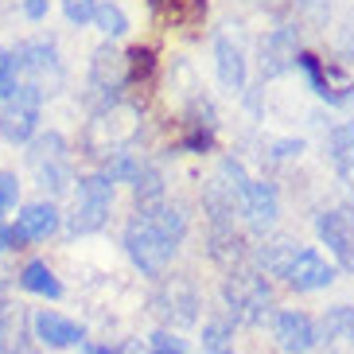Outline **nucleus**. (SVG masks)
I'll return each instance as SVG.
<instances>
[{
  "label": "nucleus",
  "mask_w": 354,
  "mask_h": 354,
  "mask_svg": "<svg viewBox=\"0 0 354 354\" xmlns=\"http://www.w3.org/2000/svg\"><path fill=\"white\" fill-rule=\"evenodd\" d=\"M222 300L234 323H261L272 308V288L257 269H234L222 284Z\"/></svg>",
  "instance_id": "1"
},
{
  "label": "nucleus",
  "mask_w": 354,
  "mask_h": 354,
  "mask_svg": "<svg viewBox=\"0 0 354 354\" xmlns=\"http://www.w3.org/2000/svg\"><path fill=\"white\" fill-rule=\"evenodd\" d=\"M109 210H113V183L94 171V176L78 179V191H74V210H71V230L74 238H86V234H97V230L109 222Z\"/></svg>",
  "instance_id": "2"
},
{
  "label": "nucleus",
  "mask_w": 354,
  "mask_h": 354,
  "mask_svg": "<svg viewBox=\"0 0 354 354\" xmlns=\"http://www.w3.org/2000/svg\"><path fill=\"white\" fill-rule=\"evenodd\" d=\"M176 250H179L176 241H167L164 234H160L156 226H148L140 214L125 226V253L145 277H164L167 261L176 257Z\"/></svg>",
  "instance_id": "3"
},
{
  "label": "nucleus",
  "mask_w": 354,
  "mask_h": 354,
  "mask_svg": "<svg viewBox=\"0 0 354 354\" xmlns=\"http://www.w3.org/2000/svg\"><path fill=\"white\" fill-rule=\"evenodd\" d=\"M28 167L35 171L43 191H66L71 183V145H66L63 133H43L32 140V152H28Z\"/></svg>",
  "instance_id": "4"
},
{
  "label": "nucleus",
  "mask_w": 354,
  "mask_h": 354,
  "mask_svg": "<svg viewBox=\"0 0 354 354\" xmlns=\"http://www.w3.org/2000/svg\"><path fill=\"white\" fill-rule=\"evenodd\" d=\"M129 82V66H125V55L117 47H97L94 59H90V102H94L97 113H109L117 109L121 102V90Z\"/></svg>",
  "instance_id": "5"
},
{
  "label": "nucleus",
  "mask_w": 354,
  "mask_h": 354,
  "mask_svg": "<svg viewBox=\"0 0 354 354\" xmlns=\"http://www.w3.org/2000/svg\"><path fill=\"white\" fill-rule=\"evenodd\" d=\"M152 312H156V319L167 323V327H191V323L198 319V292H195V284L183 281V277L164 281L156 288V296H152Z\"/></svg>",
  "instance_id": "6"
},
{
  "label": "nucleus",
  "mask_w": 354,
  "mask_h": 354,
  "mask_svg": "<svg viewBox=\"0 0 354 354\" xmlns=\"http://www.w3.org/2000/svg\"><path fill=\"white\" fill-rule=\"evenodd\" d=\"M20 71L32 78V90L39 97H47V94H59V86H63V78H66V71H63V63H59V51H55L51 43H28V47H20Z\"/></svg>",
  "instance_id": "7"
},
{
  "label": "nucleus",
  "mask_w": 354,
  "mask_h": 354,
  "mask_svg": "<svg viewBox=\"0 0 354 354\" xmlns=\"http://www.w3.org/2000/svg\"><path fill=\"white\" fill-rule=\"evenodd\" d=\"M39 102L43 97L35 94L32 86H20V90L4 102V109H0V136H4L8 145H24V140L35 136V125H39Z\"/></svg>",
  "instance_id": "8"
},
{
  "label": "nucleus",
  "mask_w": 354,
  "mask_h": 354,
  "mask_svg": "<svg viewBox=\"0 0 354 354\" xmlns=\"http://www.w3.org/2000/svg\"><path fill=\"white\" fill-rule=\"evenodd\" d=\"M300 28L296 24H281L272 28L265 39H261V78H281L296 66V55H300Z\"/></svg>",
  "instance_id": "9"
},
{
  "label": "nucleus",
  "mask_w": 354,
  "mask_h": 354,
  "mask_svg": "<svg viewBox=\"0 0 354 354\" xmlns=\"http://www.w3.org/2000/svg\"><path fill=\"white\" fill-rule=\"evenodd\" d=\"M281 277L296 292H319L335 281V265H327L315 250H292V257H288Z\"/></svg>",
  "instance_id": "10"
},
{
  "label": "nucleus",
  "mask_w": 354,
  "mask_h": 354,
  "mask_svg": "<svg viewBox=\"0 0 354 354\" xmlns=\"http://www.w3.org/2000/svg\"><path fill=\"white\" fill-rule=\"evenodd\" d=\"M238 210L245 214V222H250L257 234H265V230L277 226V214H281V195H277V187H272V183H265V179H250V183H245V191H241Z\"/></svg>",
  "instance_id": "11"
},
{
  "label": "nucleus",
  "mask_w": 354,
  "mask_h": 354,
  "mask_svg": "<svg viewBox=\"0 0 354 354\" xmlns=\"http://www.w3.org/2000/svg\"><path fill=\"white\" fill-rule=\"evenodd\" d=\"M315 230L331 245L339 265L346 272H354V210H323L319 218H315Z\"/></svg>",
  "instance_id": "12"
},
{
  "label": "nucleus",
  "mask_w": 354,
  "mask_h": 354,
  "mask_svg": "<svg viewBox=\"0 0 354 354\" xmlns=\"http://www.w3.org/2000/svg\"><path fill=\"white\" fill-rule=\"evenodd\" d=\"M272 339L281 343L284 354H308L319 343V331H315V319L308 312H277L272 319Z\"/></svg>",
  "instance_id": "13"
},
{
  "label": "nucleus",
  "mask_w": 354,
  "mask_h": 354,
  "mask_svg": "<svg viewBox=\"0 0 354 354\" xmlns=\"http://www.w3.org/2000/svg\"><path fill=\"white\" fill-rule=\"evenodd\" d=\"M32 331H35V339H39L43 346H51V351H63V346H74V343L86 339V331L74 319H66V315H59V312H47V308L32 315Z\"/></svg>",
  "instance_id": "14"
},
{
  "label": "nucleus",
  "mask_w": 354,
  "mask_h": 354,
  "mask_svg": "<svg viewBox=\"0 0 354 354\" xmlns=\"http://www.w3.org/2000/svg\"><path fill=\"white\" fill-rule=\"evenodd\" d=\"M59 230V210L55 203H32L12 226V241H43Z\"/></svg>",
  "instance_id": "15"
},
{
  "label": "nucleus",
  "mask_w": 354,
  "mask_h": 354,
  "mask_svg": "<svg viewBox=\"0 0 354 354\" xmlns=\"http://www.w3.org/2000/svg\"><path fill=\"white\" fill-rule=\"evenodd\" d=\"M136 214H140L148 226H156L167 241H176V245L183 241V234H187V210H183V203H167V198H156V203H145V207L136 210Z\"/></svg>",
  "instance_id": "16"
},
{
  "label": "nucleus",
  "mask_w": 354,
  "mask_h": 354,
  "mask_svg": "<svg viewBox=\"0 0 354 354\" xmlns=\"http://www.w3.org/2000/svg\"><path fill=\"white\" fill-rule=\"evenodd\" d=\"M214 71H218V82L226 86L230 94L245 90V59H241V47L230 35L214 39Z\"/></svg>",
  "instance_id": "17"
},
{
  "label": "nucleus",
  "mask_w": 354,
  "mask_h": 354,
  "mask_svg": "<svg viewBox=\"0 0 354 354\" xmlns=\"http://www.w3.org/2000/svg\"><path fill=\"white\" fill-rule=\"evenodd\" d=\"M296 66L304 71V78H308V86H312V94L323 97L327 105H346V102H351V94H339V90L331 86V74H327V66H323L312 51H300V55H296Z\"/></svg>",
  "instance_id": "18"
},
{
  "label": "nucleus",
  "mask_w": 354,
  "mask_h": 354,
  "mask_svg": "<svg viewBox=\"0 0 354 354\" xmlns=\"http://www.w3.org/2000/svg\"><path fill=\"white\" fill-rule=\"evenodd\" d=\"M148 8L171 28H195L207 16V0H148Z\"/></svg>",
  "instance_id": "19"
},
{
  "label": "nucleus",
  "mask_w": 354,
  "mask_h": 354,
  "mask_svg": "<svg viewBox=\"0 0 354 354\" xmlns=\"http://www.w3.org/2000/svg\"><path fill=\"white\" fill-rule=\"evenodd\" d=\"M241 234L234 230V218H210V257L218 265H234L241 257Z\"/></svg>",
  "instance_id": "20"
},
{
  "label": "nucleus",
  "mask_w": 354,
  "mask_h": 354,
  "mask_svg": "<svg viewBox=\"0 0 354 354\" xmlns=\"http://www.w3.org/2000/svg\"><path fill=\"white\" fill-rule=\"evenodd\" d=\"M327 152H331V164H335V171L343 176V183L354 187V121L335 129L331 140H327Z\"/></svg>",
  "instance_id": "21"
},
{
  "label": "nucleus",
  "mask_w": 354,
  "mask_h": 354,
  "mask_svg": "<svg viewBox=\"0 0 354 354\" xmlns=\"http://www.w3.org/2000/svg\"><path fill=\"white\" fill-rule=\"evenodd\" d=\"M20 284L28 292H35V296H43V300H59L63 296V284H59V277H55L43 261H28L20 272Z\"/></svg>",
  "instance_id": "22"
},
{
  "label": "nucleus",
  "mask_w": 354,
  "mask_h": 354,
  "mask_svg": "<svg viewBox=\"0 0 354 354\" xmlns=\"http://www.w3.org/2000/svg\"><path fill=\"white\" fill-rule=\"evenodd\" d=\"M94 24L102 28L109 39H117V35H125L129 32V16H125V8L121 4H113V0H102L94 8Z\"/></svg>",
  "instance_id": "23"
},
{
  "label": "nucleus",
  "mask_w": 354,
  "mask_h": 354,
  "mask_svg": "<svg viewBox=\"0 0 354 354\" xmlns=\"http://www.w3.org/2000/svg\"><path fill=\"white\" fill-rule=\"evenodd\" d=\"M292 8H296V16L308 28L327 32V24H331V0H292Z\"/></svg>",
  "instance_id": "24"
},
{
  "label": "nucleus",
  "mask_w": 354,
  "mask_h": 354,
  "mask_svg": "<svg viewBox=\"0 0 354 354\" xmlns=\"http://www.w3.org/2000/svg\"><path fill=\"white\" fill-rule=\"evenodd\" d=\"M230 335H234V319H210L207 327H203V346H207L210 354H218L222 346L230 343Z\"/></svg>",
  "instance_id": "25"
},
{
  "label": "nucleus",
  "mask_w": 354,
  "mask_h": 354,
  "mask_svg": "<svg viewBox=\"0 0 354 354\" xmlns=\"http://www.w3.org/2000/svg\"><path fill=\"white\" fill-rule=\"evenodd\" d=\"M16 74H20V59L0 47V97H4V102L20 90V86H16Z\"/></svg>",
  "instance_id": "26"
},
{
  "label": "nucleus",
  "mask_w": 354,
  "mask_h": 354,
  "mask_svg": "<svg viewBox=\"0 0 354 354\" xmlns=\"http://www.w3.org/2000/svg\"><path fill=\"white\" fill-rule=\"evenodd\" d=\"M125 66H129V78H148V74L156 71V55L148 51V47H136V51L125 55Z\"/></svg>",
  "instance_id": "27"
},
{
  "label": "nucleus",
  "mask_w": 354,
  "mask_h": 354,
  "mask_svg": "<svg viewBox=\"0 0 354 354\" xmlns=\"http://www.w3.org/2000/svg\"><path fill=\"white\" fill-rule=\"evenodd\" d=\"M148 354H187V346H183V339H176L171 331H156L148 339Z\"/></svg>",
  "instance_id": "28"
},
{
  "label": "nucleus",
  "mask_w": 354,
  "mask_h": 354,
  "mask_svg": "<svg viewBox=\"0 0 354 354\" xmlns=\"http://www.w3.org/2000/svg\"><path fill=\"white\" fill-rule=\"evenodd\" d=\"M94 8H97V0H63L66 20H71V24H78V28L94 20Z\"/></svg>",
  "instance_id": "29"
},
{
  "label": "nucleus",
  "mask_w": 354,
  "mask_h": 354,
  "mask_svg": "<svg viewBox=\"0 0 354 354\" xmlns=\"http://www.w3.org/2000/svg\"><path fill=\"white\" fill-rule=\"evenodd\" d=\"M16 198H20V179L12 171H0V214L16 207Z\"/></svg>",
  "instance_id": "30"
},
{
  "label": "nucleus",
  "mask_w": 354,
  "mask_h": 354,
  "mask_svg": "<svg viewBox=\"0 0 354 354\" xmlns=\"http://www.w3.org/2000/svg\"><path fill=\"white\" fill-rule=\"evenodd\" d=\"M339 51L354 59V12L346 16V24H343V35H339Z\"/></svg>",
  "instance_id": "31"
},
{
  "label": "nucleus",
  "mask_w": 354,
  "mask_h": 354,
  "mask_svg": "<svg viewBox=\"0 0 354 354\" xmlns=\"http://www.w3.org/2000/svg\"><path fill=\"white\" fill-rule=\"evenodd\" d=\"M24 16L28 20H43L47 16V0H24Z\"/></svg>",
  "instance_id": "32"
},
{
  "label": "nucleus",
  "mask_w": 354,
  "mask_h": 354,
  "mask_svg": "<svg viewBox=\"0 0 354 354\" xmlns=\"http://www.w3.org/2000/svg\"><path fill=\"white\" fill-rule=\"evenodd\" d=\"M78 354H117V351H109V346H102V343H82Z\"/></svg>",
  "instance_id": "33"
},
{
  "label": "nucleus",
  "mask_w": 354,
  "mask_h": 354,
  "mask_svg": "<svg viewBox=\"0 0 354 354\" xmlns=\"http://www.w3.org/2000/svg\"><path fill=\"white\" fill-rule=\"evenodd\" d=\"M4 250H12V230L8 226H0V253Z\"/></svg>",
  "instance_id": "34"
},
{
  "label": "nucleus",
  "mask_w": 354,
  "mask_h": 354,
  "mask_svg": "<svg viewBox=\"0 0 354 354\" xmlns=\"http://www.w3.org/2000/svg\"><path fill=\"white\" fill-rule=\"evenodd\" d=\"M253 4H272V0H253Z\"/></svg>",
  "instance_id": "35"
},
{
  "label": "nucleus",
  "mask_w": 354,
  "mask_h": 354,
  "mask_svg": "<svg viewBox=\"0 0 354 354\" xmlns=\"http://www.w3.org/2000/svg\"><path fill=\"white\" fill-rule=\"evenodd\" d=\"M351 339H354V319H351Z\"/></svg>",
  "instance_id": "36"
},
{
  "label": "nucleus",
  "mask_w": 354,
  "mask_h": 354,
  "mask_svg": "<svg viewBox=\"0 0 354 354\" xmlns=\"http://www.w3.org/2000/svg\"><path fill=\"white\" fill-rule=\"evenodd\" d=\"M218 354H234V351H218Z\"/></svg>",
  "instance_id": "37"
}]
</instances>
